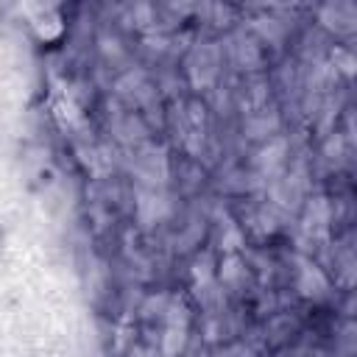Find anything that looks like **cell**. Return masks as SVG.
<instances>
[{
    "instance_id": "6da1fadb",
    "label": "cell",
    "mask_w": 357,
    "mask_h": 357,
    "mask_svg": "<svg viewBox=\"0 0 357 357\" xmlns=\"http://www.w3.org/2000/svg\"><path fill=\"white\" fill-rule=\"evenodd\" d=\"M137 215H139V220H142L145 226L162 220V218L167 215V198H165L162 192H156V187H153V190H139Z\"/></svg>"
},
{
    "instance_id": "7a4b0ae2",
    "label": "cell",
    "mask_w": 357,
    "mask_h": 357,
    "mask_svg": "<svg viewBox=\"0 0 357 357\" xmlns=\"http://www.w3.org/2000/svg\"><path fill=\"white\" fill-rule=\"evenodd\" d=\"M298 290H301L304 296H321V293L326 290L324 273H321L315 265L301 262V268H298Z\"/></svg>"
},
{
    "instance_id": "3957f363",
    "label": "cell",
    "mask_w": 357,
    "mask_h": 357,
    "mask_svg": "<svg viewBox=\"0 0 357 357\" xmlns=\"http://www.w3.org/2000/svg\"><path fill=\"white\" fill-rule=\"evenodd\" d=\"M282 153H284V145H282V142H273V145H268V148L262 151L259 165H262L268 173H273V170L282 165Z\"/></svg>"
},
{
    "instance_id": "277c9868",
    "label": "cell",
    "mask_w": 357,
    "mask_h": 357,
    "mask_svg": "<svg viewBox=\"0 0 357 357\" xmlns=\"http://www.w3.org/2000/svg\"><path fill=\"white\" fill-rule=\"evenodd\" d=\"M240 276V262L234 259V257H229L226 262H223V271H220V279L223 282H234Z\"/></svg>"
}]
</instances>
